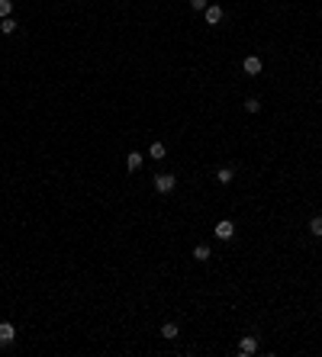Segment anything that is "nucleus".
Listing matches in <instances>:
<instances>
[{"instance_id":"nucleus-5","label":"nucleus","mask_w":322,"mask_h":357,"mask_svg":"<svg viewBox=\"0 0 322 357\" xmlns=\"http://www.w3.org/2000/svg\"><path fill=\"white\" fill-rule=\"evenodd\" d=\"M13 341H16V328L10 325V322H0V345H13Z\"/></svg>"},{"instance_id":"nucleus-10","label":"nucleus","mask_w":322,"mask_h":357,"mask_svg":"<svg viewBox=\"0 0 322 357\" xmlns=\"http://www.w3.org/2000/svg\"><path fill=\"white\" fill-rule=\"evenodd\" d=\"M142 161H145V158H142L139 152H132V155H129V158H126V168H129V171H132V174H135V171H139V168H142Z\"/></svg>"},{"instance_id":"nucleus-14","label":"nucleus","mask_w":322,"mask_h":357,"mask_svg":"<svg viewBox=\"0 0 322 357\" xmlns=\"http://www.w3.org/2000/svg\"><path fill=\"white\" fill-rule=\"evenodd\" d=\"M13 13V0H0V19H6Z\"/></svg>"},{"instance_id":"nucleus-3","label":"nucleus","mask_w":322,"mask_h":357,"mask_svg":"<svg viewBox=\"0 0 322 357\" xmlns=\"http://www.w3.org/2000/svg\"><path fill=\"white\" fill-rule=\"evenodd\" d=\"M242 71H245V74H251V78H255V74H261V71H264V61L258 58V55H248V58L242 61Z\"/></svg>"},{"instance_id":"nucleus-6","label":"nucleus","mask_w":322,"mask_h":357,"mask_svg":"<svg viewBox=\"0 0 322 357\" xmlns=\"http://www.w3.org/2000/svg\"><path fill=\"white\" fill-rule=\"evenodd\" d=\"M232 235H235V225H232L229 219H222V222L216 225V238H219V242H229Z\"/></svg>"},{"instance_id":"nucleus-11","label":"nucleus","mask_w":322,"mask_h":357,"mask_svg":"<svg viewBox=\"0 0 322 357\" xmlns=\"http://www.w3.org/2000/svg\"><path fill=\"white\" fill-rule=\"evenodd\" d=\"M148 155H152V158H155V161H161V158H164V155H168V148H164V145H161V142H152V148H148Z\"/></svg>"},{"instance_id":"nucleus-9","label":"nucleus","mask_w":322,"mask_h":357,"mask_svg":"<svg viewBox=\"0 0 322 357\" xmlns=\"http://www.w3.org/2000/svg\"><path fill=\"white\" fill-rule=\"evenodd\" d=\"M161 338L164 341H174L177 338V325H174V322H164V325H161Z\"/></svg>"},{"instance_id":"nucleus-1","label":"nucleus","mask_w":322,"mask_h":357,"mask_svg":"<svg viewBox=\"0 0 322 357\" xmlns=\"http://www.w3.org/2000/svg\"><path fill=\"white\" fill-rule=\"evenodd\" d=\"M152 180H155V190H158V193H171V190L177 187V177L174 174H155Z\"/></svg>"},{"instance_id":"nucleus-8","label":"nucleus","mask_w":322,"mask_h":357,"mask_svg":"<svg viewBox=\"0 0 322 357\" xmlns=\"http://www.w3.org/2000/svg\"><path fill=\"white\" fill-rule=\"evenodd\" d=\"M16 19H13V16H6V19H0V32H3V36H13V32H16Z\"/></svg>"},{"instance_id":"nucleus-4","label":"nucleus","mask_w":322,"mask_h":357,"mask_svg":"<svg viewBox=\"0 0 322 357\" xmlns=\"http://www.w3.org/2000/svg\"><path fill=\"white\" fill-rule=\"evenodd\" d=\"M203 19H207L210 26H219V23H222V6H219V3H210L207 10H203Z\"/></svg>"},{"instance_id":"nucleus-2","label":"nucleus","mask_w":322,"mask_h":357,"mask_svg":"<svg viewBox=\"0 0 322 357\" xmlns=\"http://www.w3.org/2000/svg\"><path fill=\"white\" fill-rule=\"evenodd\" d=\"M238 354H242V357L258 354V338H255V335H242V338H238Z\"/></svg>"},{"instance_id":"nucleus-16","label":"nucleus","mask_w":322,"mask_h":357,"mask_svg":"<svg viewBox=\"0 0 322 357\" xmlns=\"http://www.w3.org/2000/svg\"><path fill=\"white\" fill-rule=\"evenodd\" d=\"M190 6H194V10H207L210 0H190Z\"/></svg>"},{"instance_id":"nucleus-12","label":"nucleus","mask_w":322,"mask_h":357,"mask_svg":"<svg viewBox=\"0 0 322 357\" xmlns=\"http://www.w3.org/2000/svg\"><path fill=\"white\" fill-rule=\"evenodd\" d=\"M194 261H200V264H203V261H210V245H197V248H194Z\"/></svg>"},{"instance_id":"nucleus-15","label":"nucleus","mask_w":322,"mask_h":357,"mask_svg":"<svg viewBox=\"0 0 322 357\" xmlns=\"http://www.w3.org/2000/svg\"><path fill=\"white\" fill-rule=\"evenodd\" d=\"M245 109H248V113H258V109H261V100H258V97H248V100H245Z\"/></svg>"},{"instance_id":"nucleus-7","label":"nucleus","mask_w":322,"mask_h":357,"mask_svg":"<svg viewBox=\"0 0 322 357\" xmlns=\"http://www.w3.org/2000/svg\"><path fill=\"white\" fill-rule=\"evenodd\" d=\"M232 177H235V171H232V168H219L216 171V183H222V187H225V183H232Z\"/></svg>"},{"instance_id":"nucleus-13","label":"nucleus","mask_w":322,"mask_h":357,"mask_svg":"<svg viewBox=\"0 0 322 357\" xmlns=\"http://www.w3.org/2000/svg\"><path fill=\"white\" fill-rule=\"evenodd\" d=\"M310 232H313L316 238H322V216H313V219H310Z\"/></svg>"}]
</instances>
